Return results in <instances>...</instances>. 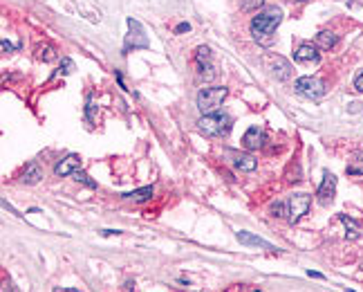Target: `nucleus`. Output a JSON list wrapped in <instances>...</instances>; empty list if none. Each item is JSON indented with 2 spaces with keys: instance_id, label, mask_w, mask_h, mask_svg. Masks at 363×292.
<instances>
[{
  "instance_id": "9d476101",
  "label": "nucleus",
  "mask_w": 363,
  "mask_h": 292,
  "mask_svg": "<svg viewBox=\"0 0 363 292\" xmlns=\"http://www.w3.org/2000/svg\"><path fill=\"white\" fill-rule=\"evenodd\" d=\"M238 240H240V245L260 247V250H269V252H274V254H278V252H280L276 245H271V243H267L265 238H260V236H256V234H249V232H238Z\"/></svg>"
},
{
  "instance_id": "20e7f679",
  "label": "nucleus",
  "mask_w": 363,
  "mask_h": 292,
  "mask_svg": "<svg viewBox=\"0 0 363 292\" xmlns=\"http://www.w3.org/2000/svg\"><path fill=\"white\" fill-rule=\"evenodd\" d=\"M294 90L305 99H321L325 97V83L316 77H300L294 81Z\"/></svg>"
},
{
  "instance_id": "dca6fc26",
  "label": "nucleus",
  "mask_w": 363,
  "mask_h": 292,
  "mask_svg": "<svg viewBox=\"0 0 363 292\" xmlns=\"http://www.w3.org/2000/svg\"><path fill=\"white\" fill-rule=\"evenodd\" d=\"M121 198H126V200H137V202H146V200L152 198V187L135 189V191H130V193H123Z\"/></svg>"
},
{
  "instance_id": "4be33fe9",
  "label": "nucleus",
  "mask_w": 363,
  "mask_h": 292,
  "mask_svg": "<svg viewBox=\"0 0 363 292\" xmlns=\"http://www.w3.org/2000/svg\"><path fill=\"white\" fill-rule=\"evenodd\" d=\"M271 213H274L276 218L287 216V205L285 202H274V205H271Z\"/></svg>"
},
{
  "instance_id": "6e6552de",
  "label": "nucleus",
  "mask_w": 363,
  "mask_h": 292,
  "mask_svg": "<svg viewBox=\"0 0 363 292\" xmlns=\"http://www.w3.org/2000/svg\"><path fill=\"white\" fill-rule=\"evenodd\" d=\"M294 61L296 63H319L321 61V54H319V47L312 43H303L294 50Z\"/></svg>"
},
{
  "instance_id": "2eb2a0df",
  "label": "nucleus",
  "mask_w": 363,
  "mask_h": 292,
  "mask_svg": "<svg viewBox=\"0 0 363 292\" xmlns=\"http://www.w3.org/2000/svg\"><path fill=\"white\" fill-rule=\"evenodd\" d=\"M234 164H236V168H240V171H256L258 162L253 155H236Z\"/></svg>"
},
{
  "instance_id": "9b49d317",
  "label": "nucleus",
  "mask_w": 363,
  "mask_h": 292,
  "mask_svg": "<svg viewBox=\"0 0 363 292\" xmlns=\"http://www.w3.org/2000/svg\"><path fill=\"white\" fill-rule=\"evenodd\" d=\"M263 144H265V131H263V128L251 126V128H247L245 135H242V146L249 149V151H256Z\"/></svg>"
},
{
  "instance_id": "1a4fd4ad",
  "label": "nucleus",
  "mask_w": 363,
  "mask_h": 292,
  "mask_svg": "<svg viewBox=\"0 0 363 292\" xmlns=\"http://www.w3.org/2000/svg\"><path fill=\"white\" fill-rule=\"evenodd\" d=\"M79 166H81V157H79L76 153H70L54 166V173L59 178H67V176H72V173H76Z\"/></svg>"
},
{
  "instance_id": "cd10ccee",
  "label": "nucleus",
  "mask_w": 363,
  "mask_h": 292,
  "mask_svg": "<svg viewBox=\"0 0 363 292\" xmlns=\"http://www.w3.org/2000/svg\"><path fill=\"white\" fill-rule=\"evenodd\" d=\"M0 45H3V52H5V54H11V52H14V45H11L7 38H3V43H0Z\"/></svg>"
},
{
  "instance_id": "c85d7f7f",
  "label": "nucleus",
  "mask_w": 363,
  "mask_h": 292,
  "mask_svg": "<svg viewBox=\"0 0 363 292\" xmlns=\"http://www.w3.org/2000/svg\"><path fill=\"white\" fill-rule=\"evenodd\" d=\"M348 7L350 9H359V7H363V0H348Z\"/></svg>"
},
{
  "instance_id": "f257e3e1",
  "label": "nucleus",
  "mask_w": 363,
  "mask_h": 292,
  "mask_svg": "<svg viewBox=\"0 0 363 292\" xmlns=\"http://www.w3.org/2000/svg\"><path fill=\"white\" fill-rule=\"evenodd\" d=\"M282 20V9L280 7H267L263 9L260 14H256V18L251 20V25H249V30H251V36L256 38V41L269 45L271 43V36L276 34L278 25H280Z\"/></svg>"
},
{
  "instance_id": "b1692460",
  "label": "nucleus",
  "mask_w": 363,
  "mask_h": 292,
  "mask_svg": "<svg viewBox=\"0 0 363 292\" xmlns=\"http://www.w3.org/2000/svg\"><path fill=\"white\" fill-rule=\"evenodd\" d=\"M72 70H74V63H72L70 59H63V65L56 70V75H70Z\"/></svg>"
},
{
  "instance_id": "c756f323",
  "label": "nucleus",
  "mask_w": 363,
  "mask_h": 292,
  "mask_svg": "<svg viewBox=\"0 0 363 292\" xmlns=\"http://www.w3.org/2000/svg\"><path fill=\"white\" fill-rule=\"evenodd\" d=\"M307 274H309V277H314V279H325L321 272H314V270H307Z\"/></svg>"
},
{
  "instance_id": "ddd939ff",
  "label": "nucleus",
  "mask_w": 363,
  "mask_h": 292,
  "mask_svg": "<svg viewBox=\"0 0 363 292\" xmlns=\"http://www.w3.org/2000/svg\"><path fill=\"white\" fill-rule=\"evenodd\" d=\"M314 41H316V47L319 50H332L334 45L339 43V38H336V34H332V32H319Z\"/></svg>"
},
{
  "instance_id": "a878e982",
  "label": "nucleus",
  "mask_w": 363,
  "mask_h": 292,
  "mask_svg": "<svg viewBox=\"0 0 363 292\" xmlns=\"http://www.w3.org/2000/svg\"><path fill=\"white\" fill-rule=\"evenodd\" d=\"M354 90H356V92H363V70L354 77Z\"/></svg>"
},
{
  "instance_id": "0eeeda50",
  "label": "nucleus",
  "mask_w": 363,
  "mask_h": 292,
  "mask_svg": "<svg viewBox=\"0 0 363 292\" xmlns=\"http://www.w3.org/2000/svg\"><path fill=\"white\" fill-rule=\"evenodd\" d=\"M334 193H336V176L330 171L323 173V182L319 191H316V196H319V202L321 205H330V202L334 200Z\"/></svg>"
},
{
  "instance_id": "39448f33",
  "label": "nucleus",
  "mask_w": 363,
  "mask_h": 292,
  "mask_svg": "<svg viewBox=\"0 0 363 292\" xmlns=\"http://www.w3.org/2000/svg\"><path fill=\"white\" fill-rule=\"evenodd\" d=\"M309 205H312V196H307V193H294L292 198L287 200L289 223H298L300 218L309 211Z\"/></svg>"
},
{
  "instance_id": "7c9ffc66",
  "label": "nucleus",
  "mask_w": 363,
  "mask_h": 292,
  "mask_svg": "<svg viewBox=\"0 0 363 292\" xmlns=\"http://www.w3.org/2000/svg\"><path fill=\"white\" fill-rule=\"evenodd\" d=\"M298 3H305V0H298Z\"/></svg>"
},
{
  "instance_id": "f03ea898",
  "label": "nucleus",
  "mask_w": 363,
  "mask_h": 292,
  "mask_svg": "<svg viewBox=\"0 0 363 292\" xmlns=\"http://www.w3.org/2000/svg\"><path fill=\"white\" fill-rule=\"evenodd\" d=\"M231 124H234V119L226 112H209V115L200 117L197 128L209 137H220V135H226L231 131Z\"/></svg>"
},
{
  "instance_id": "4468645a",
  "label": "nucleus",
  "mask_w": 363,
  "mask_h": 292,
  "mask_svg": "<svg viewBox=\"0 0 363 292\" xmlns=\"http://www.w3.org/2000/svg\"><path fill=\"white\" fill-rule=\"evenodd\" d=\"M274 75L280 79V81H287L289 75H292V65H289V61H285L282 56H276V61H274Z\"/></svg>"
},
{
  "instance_id": "393cba45",
  "label": "nucleus",
  "mask_w": 363,
  "mask_h": 292,
  "mask_svg": "<svg viewBox=\"0 0 363 292\" xmlns=\"http://www.w3.org/2000/svg\"><path fill=\"white\" fill-rule=\"evenodd\" d=\"M86 115H88V121H94V101H92V97H88V106H86Z\"/></svg>"
},
{
  "instance_id": "aec40b11",
  "label": "nucleus",
  "mask_w": 363,
  "mask_h": 292,
  "mask_svg": "<svg viewBox=\"0 0 363 292\" xmlns=\"http://www.w3.org/2000/svg\"><path fill=\"white\" fill-rule=\"evenodd\" d=\"M345 173H348V176H363V157H356L354 162H350V164L345 166Z\"/></svg>"
},
{
  "instance_id": "7ed1b4c3",
  "label": "nucleus",
  "mask_w": 363,
  "mask_h": 292,
  "mask_svg": "<svg viewBox=\"0 0 363 292\" xmlns=\"http://www.w3.org/2000/svg\"><path fill=\"white\" fill-rule=\"evenodd\" d=\"M229 90L224 86H215V88H204L197 92V108H200L202 115H209V112H215L220 106L224 104Z\"/></svg>"
},
{
  "instance_id": "bb28decb",
  "label": "nucleus",
  "mask_w": 363,
  "mask_h": 292,
  "mask_svg": "<svg viewBox=\"0 0 363 292\" xmlns=\"http://www.w3.org/2000/svg\"><path fill=\"white\" fill-rule=\"evenodd\" d=\"M184 32H191V25H189V22H179V25L175 27V34H184Z\"/></svg>"
},
{
  "instance_id": "6ab92c4d",
  "label": "nucleus",
  "mask_w": 363,
  "mask_h": 292,
  "mask_svg": "<svg viewBox=\"0 0 363 292\" xmlns=\"http://www.w3.org/2000/svg\"><path fill=\"white\" fill-rule=\"evenodd\" d=\"M195 61H197V65H209L211 63V50L206 45H200L195 50Z\"/></svg>"
},
{
  "instance_id": "a211bd4d",
  "label": "nucleus",
  "mask_w": 363,
  "mask_h": 292,
  "mask_svg": "<svg viewBox=\"0 0 363 292\" xmlns=\"http://www.w3.org/2000/svg\"><path fill=\"white\" fill-rule=\"evenodd\" d=\"M36 56L43 61V63H52V61H56V50L52 47V45H43V47L36 50Z\"/></svg>"
},
{
  "instance_id": "f8f14e48",
  "label": "nucleus",
  "mask_w": 363,
  "mask_h": 292,
  "mask_svg": "<svg viewBox=\"0 0 363 292\" xmlns=\"http://www.w3.org/2000/svg\"><path fill=\"white\" fill-rule=\"evenodd\" d=\"M43 180V171L38 168L36 162H30V164L25 166V171H22V182L25 184H36Z\"/></svg>"
},
{
  "instance_id": "412c9836",
  "label": "nucleus",
  "mask_w": 363,
  "mask_h": 292,
  "mask_svg": "<svg viewBox=\"0 0 363 292\" xmlns=\"http://www.w3.org/2000/svg\"><path fill=\"white\" fill-rule=\"evenodd\" d=\"M263 5H265V0H240V7L245 11H253V9L263 7Z\"/></svg>"
},
{
  "instance_id": "423d86ee",
  "label": "nucleus",
  "mask_w": 363,
  "mask_h": 292,
  "mask_svg": "<svg viewBox=\"0 0 363 292\" xmlns=\"http://www.w3.org/2000/svg\"><path fill=\"white\" fill-rule=\"evenodd\" d=\"M128 27H130V34L126 38V52L130 47L137 50V47H148V38H146L144 34V27L139 25V20L135 18H128Z\"/></svg>"
},
{
  "instance_id": "5701e85b",
  "label": "nucleus",
  "mask_w": 363,
  "mask_h": 292,
  "mask_svg": "<svg viewBox=\"0 0 363 292\" xmlns=\"http://www.w3.org/2000/svg\"><path fill=\"white\" fill-rule=\"evenodd\" d=\"M74 178L79 180V182L81 184H86V187H90V189H96V182H92V180H90V176L88 173H83V171H76L74 173Z\"/></svg>"
},
{
  "instance_id": "f3484780",
  "label": "nucleus",
  "mask_w": 363,
  "mask_h": 292,
  "mask_svg": "<svg viewBox=\"0 0 363 292\" xmlns=\"http://www.w3.org/2000/svg\"><path fill=\"white\" fill-rule=\"evenodd\" d=\"M341 223L345 225V238H350V240H354V238H359V234H361V229H359V225H356L350 216H345V213H341Z\"/></svg>"
}]
</instances>
